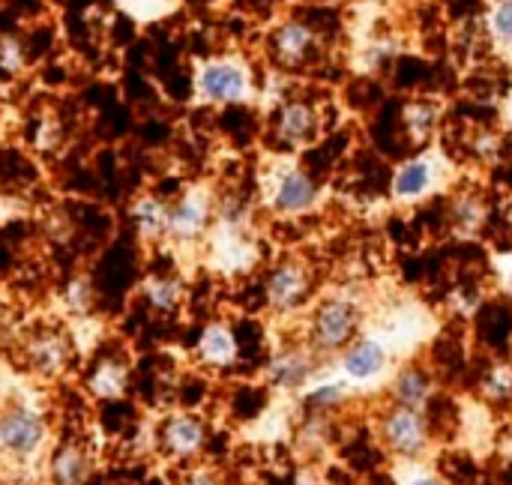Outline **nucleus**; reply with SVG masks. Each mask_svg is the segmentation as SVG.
<instances>
[{"label":"nucleus","mask_w":512,"mask_h":485,"mask_svg":"<svg viewBox=\"0 0 512 485\" xmlns=\"http://www.w3.org/2000/svg\"><path fill=\"white\" fill-rule=\"evenodd\" d=\"M51 441V423L48 414L24 399V396H6L0 402V459L12 468L33 465Z\"/></svg>","instance_id":"f257e3e1"},{"label":"nucleus","mask_w":512,"mask_h":485,"mask_svg":"<svg viewBox=\"0 0 512 485\" xmlns=\"http://www.w3.org/2000/svg\"><path fill=\"white\" fill-rule=\"evenodd\" d=\"M261 201L282 219H297L321 204L318 180L294 159H273L261 174Z\"/></svg>","instance_id":"f03ea898"},{"label":"nucleus","mask_w":512,"mask_h":485,"mask_svg":"<svg viewBox=\"0 0 512 485\" xmlns=\"http://www.w3.org/2000/svg\"><path fill=\"white\" fill-rule=\"evenodd\" d=\"M363 327V309L348 294H330L309 306L306 318V342L327 360L339 357Z\"/></svg>","instance_id":"7ed1b4c3"},{"label":"nucleus","mask_w":512,"mask_h":485,"mask_svg":"<svg viewBox=\"0 0 512 485\" xmlns=\"http://www.w3.org/2000/svg\"><path fill=\"white\" fill-rule=\"evenodd\" d=\"M375 435L384 453L402 462H420L432 453L435 444V423L429 411L405 408L396 402H387L375 417Z\"/></svg>","instance_id":"20e7f679"},{"label":"nucleus","mask_w":512,"mask_h":485,"mask_svg":"<svg viewBox=\"0 0 512 485\" xmlns=\"http://www.w3.org/2000/svg\"><path fill=\"white\" fill-rule=\"evenodd\" d=\"M315 273L303 255L279 258L264 276V303L276 315H294L312 306Z\"/></svg>","instance_id":"39448f33"},{"label":"nucleus","mask_w":512,"mask_h":485,"mask_svg":"<svg viewBox=\"0 0 512 485\" xmlns=\"http://www.w3.org/2000/svg\"><path fill=\"white\" fill-rule=\"evenodd\" d=\"M195 93L207 105H243L255 93V78L240 57H210L195 72Z\"/></svg>","instance_id":"423d86ee"},{"label":"nucleus","mask_w":512,"mask_h":485,"mask_svg":"<svg viewBox=\"0 0 512 485\" xmlns=\"http://www.w3.org/2000/svg\"><path fill=\"white\" fill-rule=\"evenodd\" d=\"M216 225V192L207 183H195L183 189L171 201L168 240L177 246H198L210 237Z\"/></svg>","instance_id":"0eeeda50"},{"label":"nucleus","mask_w":512,"mask_h":485,"mask_svg":"<svg viewBox=\"0 0 512 485\" xmlns=\"http://www.w3.org/2000/svg\"><path fill=\"white\" fill-rule=\"evenodd\" d=\"M270 60L285 72L309 69L324 54V36L306 18H285L267 36Z\"/></svg>","instance_id":"6e6552de"},{"label":"nucleus","mask_w":512,"mask_h":485,"mask_svg":"<svg viewBox=\"0 0 512 485\" xmlns=\"http://www.w3.org/2000/svg\"><path fill=\"white\" fill-rule=\"evenodd\" d=\"M21 360L24 369L39 381H57L69 372L75 363V345L72 336L60 327H39L24 336L21 342Z\"/></svg>","instance_id":"1a4fd4ad"},{"label":"nucleus","mask_w":512,"mask_h":485,"mask_svg":"<svg viewBox=\"0 0 512 485\" xmlns=\"http://www.w3.org/2000/svg\"><path fill=\"white\" fill-rule=\"evenodd\" d=\"M324 357L303 339V342H288L282 348H276L267 357L264 366V381L270 390L279 393H300L309 384H315V378L321 375Z\"/></svg>","instance_id":"9d476101"},{"label":"nucleus","mask_w":512,"mask_h":485,"mask_svg":"<svg viewBox=\"0 0 512 485\" xmlns=\"http://www.w3.org/2000/svg\"><path fill=\"white\" fill-rule=\"evenodd\" d=\"M207 441H210L207 420L198 417L195 411H174L162 417V423L156 426V450L177 465H195L207 450Z\"/></svg>","instance_id":"9b49d317"},{"label":"nucleus","mask_w":512,"mask_h":485,"mask_svg":"<svg viewBox=\"0 0 512 485\" xmlns=\"http://www.w3.org/2000/svg\"><path fill=\"white\" fill-rule=\"evenodd\" d=\"M447 180V156L438 150H420L417 156L396 165L390 177V198L396 204L426 201Z\"/></svg>","instance_id":"f8f14e48"},{"label":"nucleus","mask_w":512,"mask_h":485,"mask_svg":"<svg viewBox=\"0 0 512 485\" xmlns=\"http://www.w3.org/2000/svg\"><path fill=\"white\" fill-rule=\"evenodd\" d=\"M321 132V114L309 99H285L273 111V138L282 150H303Z\"/></svg>","instance_id":"ddd939ff"},{"label":"nucleus","mask_w":512,"mask_h":485,"mask_svg":"<svg viewBox=\"0 0 512 485\" xmlns=\"http://www.w3.org/2000/svg\"><path fill=\"white\" fill-rule=\"evenodd\" d=\"M336 369L348 384H372L381 381L390 369V348L375 339L360 333L339 357H336Z\"/></svg>","instance_id":"4468645a"},{"label":"nucleus","mask_w":512,"mask_h":485,"mask_svg":"<svg viewBox=\"0 0 512 485\" xmlns=\"http://www.w3.org/2000/svg\"><path fill=\"white\" fill-rule=\"evenodd\" d=\"M129 384H132V366L126 354H117V351L99 354L84 372V393L93 402H120L126 399Z\"/></svg>","instance_id":"2eb2a0df"},{"label":"nucleus","mask_w":512,"mask_h":485,"mask_svg":"<svg viewBox=\"0 0 512 485\" xmlns=\"http://www.w3.org/2000/svg\"><path fill=\"white\" fill-rule=\"evenodd\" d=\"M195 360L204 369L213 372H225L234 369L240 360V339L234 333V327L228 321H210L201 327L198 342H195Z\"/></svg>","instance_id":"dca6fc26"},{"label":"nucleus","mask_w":512,"mask_h":485,"mask_svg":"<svg viewBox=\"0 0 512 485\" xmlns=\"http://www.w3.org/2000/svg\"><path fill=\"white\" fill-rule=\"evenodd\" d=\"M90 474H93V456L84 441L69 438L51 447L45 465L48 485H87Z\"/></svg>","instance_id":"f3484780"},{"label":"nucleus","mask_w":512,"mask_h":485,"mask_svg":"<svg viewBox=\"0 0 512 485\" xmlns=\"http://www.w3.org/2000/svg\"><path fill=\"white\" fill-rule=\"evenodd\" d=\"M168 219L171 201L159 192H138L129 201V225L141 243H162L168 240Z\"/></svg>","instance_id":"a211bd4d"},{"label":"nucleus","mask_w":512,"mask_h":485,"mask_svg":"<svg viewBox=\"0 0 512 485\" xmlns=\"http://www.w3.org/2000/svg\"><path fill=\"white\" fill-rule=\"evenodd\" d=\"M387 396L396 405L429 411V405L435 399V375H432V369L426 363H417V360L399 366L390 387H387Z\"/></svg>","instance_id":"6ab92c4d"},{"label":"nucleus","mask_w":512,"mask_h":485,"mask_svg":"<svg viewBox=\"0 0 512 485\" xmlns=\"http://www.w3.org/2000/svg\"><path fill=\"white\" fill-rule=\"evenodd\" d=\"M492 216L489 198L480 189H462L450 201V231L459 240H474L486 231Z\"/></svg>","instance_id":"aec40b11"},{"label":"nucleus","mask_w":512,"mask_h":485,"mask_svg":"<svg viewBox=\"0 0 512 485\" xmlns=\"http://www.w3.org/2000/svg\"><path fill=\"white\" fill-rule=\"evenodd\" d=\"M441 117H444V105L438 99L417 96V99L405 102V108H402V129H405L411 144L426 147L435 138L438 126H441Z\"/></svg>","instance_id":"412c9836"},{"label":"nucleus","mask_w":512,"mask_h":485,"mask_svg":"<svg viewBox=\"0 0 512 485\" xmlns=\"http://www.w3.org/2000/svg\"><path fill=\"white\" fill-rule=\"evenodd\" d=\"M141 300L144 306L153 312V315H162V318H171L183 309L186 303V285L180 276H171V273H156V276H147L141 282Z\"/></svg>","instance_id":"4be33fe9"},{"label":"nucleus","mask_w":512,"mask_h":485,"mask_svg":"<svg viewBox=\"0 0 512 485\" xmlns=\"http://www.w3.org/2000/svg\"><path fill=\"white\" fill-rule=\"evenodd\" d=\"M351 402V384L339 375V378H330V381H318L303 405H306V414H318V417H333L339 414L345 405Z\"/></svg>","instance_id":"5701e85b"},{"label":"nucleus","mask_w":512,"mask_h":485,"mask_svg":"<svg viewBox=\"0 0 512 485\" xmlns=\"http://www.w3.org/2000/svg\"><path fill=\"white\" fill-rule=\"evenodd\" d=\"M477 393L492 408L512 405V360H492L477 378Z\"/></svg>","instance_id":"b1692460"},{"label":"nucleus","mask_w":512,"mask_h":485,"mask_svg":"<svg viewBox=\"0 0 512 485\" xmlns=\"http://www.w3.org/2000/svg\"><path fill=\"white\" fill-rule=\"evenodd\" d=\"M465 153L471 156V162L492 168L504 156V135L498 129H489V126H474L465 138Z\"/></svg>","instance_id":"393cba45"},{"label":"nucleus","mask_w":512,"mask_h":485,"mask_svg":"<svg viewBox=\"0 0 512 485\" xmlns=\"http://www.w3.org/2000/svg\"><path fill=\"white\" fill-rule=\"evenodd\" d=\"M60 309L72 318H84L93 312V303H96V291H93V282L87 276H72L63 288H60Z\"/></svg>","instance_id":"a878e982"},{"label":"nucleus","mask_w":512,"mask_h":485,"mask_svg":"<svg viewBox=\"0 0 512 485\" xmlns=\"http://www.w3.org/2000/svg\"><path fill=\"white\" fill-rule=\"evenodd\" d=\"M486 30L495 48L512 54V0H492L486 12Z\"/></svg>","instance_id":"bb28decb"},{"label":"nucleus","mask_w":512,"mask_h":485,"mask_svg":"<svg viewBox=\"0 0 512 485\" xmlns=\"http://www.w3.org/2000/svg\"><path fill=\"white\" fill-rule=\"evenodd\" d=\"M0 69L9 75L24 69V45L15 36H0Z\"/></svg>","instance_id":"cd10ccee"},{"label":"nucleus","mask_w":512,"mask_h":485,"mask_svg":"<svg viewBox=\"0 0 512 485\" xmlns=\"http://www.w3.org/2000/svg\"><path fill=\"white\" fill-rule=\"evenodd\" d=\"M177 485H225V477L210 465H189Z\"/></svg>","instance_id":"c85d7f7f"},{"label":"nucleus","mask_w":512,"mask_h":485,"mask_svg":"<svg viewBox=\"0 0 512 485\" xmlns=\"http://www.w3.org/2000/svg\"><path fill=\"white\" fill-rule=\"evenodd\" d=\"M405 485H450L447 483V477H441V474H432V471H414L408 480H405Z\"/></svg>","instance_id":"c756f323"},{"label":"nucleus","mask_w":512,"mask_h":485,"mask_svg":"<svg viewBox=\"0 0 512 485\" xmlns=\"http://www.w3.org/2000/svg\"><path fill=\"white\" fill-rule=\"evenodd\" d=\"M501 216H504V222L512 228V189L504 195V201H501Z\"/></svg>","instance_id":"7c9ffc66"},{"label":"nucleus","mask_w":512,"mask_h":485,"mask_svg":"<svg viewBox=\"0 0 512 485\" xmlns=\"http://www.w3.org/2000/svg\"><path fill=\"white\" fill-rule=\"evenodd\" d=\"M504 282H507V288H510V294H512V258H510V264L504 267Z\"/></svg>","instance_id":"2f4dec72"},{"label":"nucleus","mask_w":512,"mask_h":485,"mask_svg":"<svg viewBox=\"0 0 512 485\" xmlns=\"http://www.w3.org/2000/svg\"><path fill=\"white\" fill-rule=\"evenodd\" d=\"M324 3H330V6H339V3H345V0H324Z\"/></svg>","instance_id":"473e14b6"},{"label":"nucleus","mask_w":512,"mask_h":485,"mask_svg":"<svg viewBox=\"0 0 512 485\" xmlns=\"http://www.w3.org/2000/svg\"><path fill=\"white\" fill-rule=\"evenodd\" d=\"M510 123H512V99H510Z\"/></svg>","instance_id":"72a5a7b5"}]
</instances>
